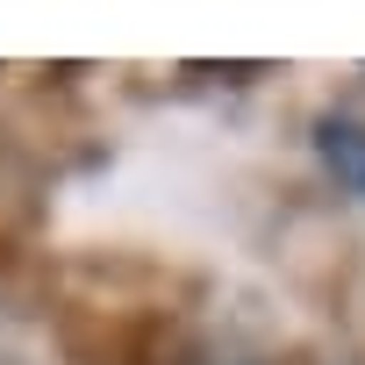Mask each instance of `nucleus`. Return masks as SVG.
Instances as JSON below:
<instances>
[{
  "mask_svg": "<svg viewBox=\"0 0 365 365\" xmlns=\"http://www.w3.org/2000/svg\"><path fill=\"white\" fill-rule=\"evenodd\" d=\"M315 150H322V165H329L336 187L365 194V122H322L315 129Z\"/></svg>",
  "mask_w": 365,
  "mask_h": 365,
  "instance_id": "obj_1",
  "label": "nucleus"
}]
</instances>
